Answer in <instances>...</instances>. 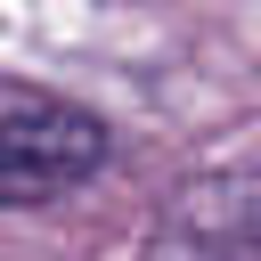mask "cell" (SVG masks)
<instances>
[{
    "label": "cell",
    "mask_w": 261,
    "mask_h": 261,
    "mask_svg": "<svg viewBox=\"0 0 261 261\" xmlns=\"http://www.w3.org/2000/svg\"><path fill=\"white\" fill-rule=\"evenodd\" d=\"M106 163V122L49 98V90H0V204H41Z\"/></svg>",
    "instance_id": "6da1fadb"
}]
</instances>
